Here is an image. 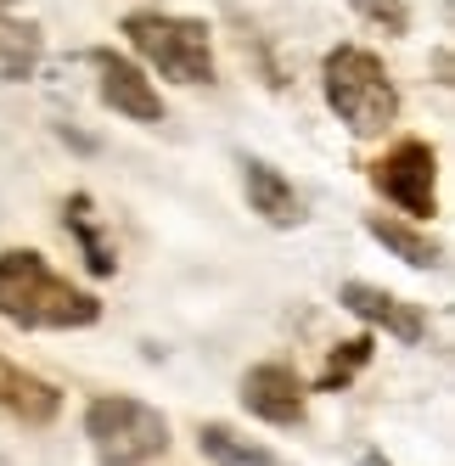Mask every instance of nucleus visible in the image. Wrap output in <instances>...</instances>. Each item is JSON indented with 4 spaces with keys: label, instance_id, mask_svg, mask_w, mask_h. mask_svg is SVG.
Here are the masks:
<instances>
[{
    "label": "nucleus",
    "instance_id": "obj_6",
    "mask_svg": "<svg viewBox=\"0 0 455 466\" xmlns=\"http://www.w3.org/2000/svg\"><path fill=\"white\" fill-rule=\"evenodd\" d=\"M90 62H96V74H102V85H96V90H102V102L113 113L136 118V124H164V96L152 90V79L129 56H118V51H90Z\"/></svg>",
    "mask_w": 455,
    "mask_h": 466
},
{
    "label": "nucleus",
    "instance_id": "obj_16",
    "mask_svg": "<svg viewBox=\"0 0 455 466\" xmlns=\"http://www.w3.org/2000/svg\"><path fill=\"white\" fill-rule=\"evenodd\" d=\"M354 12H360L366 23H377L382 35H405V28H410V6H405V0H354Z\"/></svg>",
    "mask_w": 455,
    "mask_h": 466
},
{
    "label": "nucleus",
    "instance_id": "obj_10",
    "mask_svg": "<svg viewBox=\"0 0 455 466\" xmlns=\"http://www.w3.org/2000/svg\"><path fill=\"white\" fill-rule=\"evenodd\" d=\"M56 410H62V393L46 377L23 371L17 360L0 354V416H12L23 427H46V421H56Z\"/></svg>",
    "mask_w": 455,
    "mask_h": 466
},
{
    "label": "nucleus",
    "instance_id": "obj_5",
    "mask_svg": "<svg viewBox=\"0 0 455 466\" xmlns=\"http://www.w3.org/2000/svg\"><path fill=\"white\" fill-rule=\"evenodd\" d=\"M371 180H377V191H382L399 214H410V219L439 214V157H433L428 141H399V147L371 169Z\"/></svg>",
    "mask_w": 455,
    "mask_h": 466
},
{
    "label": "nucleus",
    "instance_id": "obj_1",
    "mask_svg": "<svg viewBox=\"0 0 455 466\" xmlns=\"http://www.w3.org/2000/svg\"><path fill=\"white\" fill-rule=\"evenodd\" d=\"M0 320L28 326V331H79L102 320V298L56 276L46 253L12 248L0 253Z\"/></svg>",
    "mask_w": 455,
    "mask_h": 466
},
{
    "label": "nucleus",
    "instance_id": "obj_3",
    "mask_svg": "<svg viewBox=\"0 0 455 466\" xmlns=\"http://www.w3.org/2000/svg\"><path fill=\"white\" fill-rule=\"evenodd\" d=\"M124 35L147 56V68H157L175 85H214V40L208 23L197 17H169V12H129Z\"/></svg>",
    "mask_w": 455,
    "mask_h": 466
},
{
    "label": "nucleus",
    "instance_id": "obj_7",
    "mask_svg": "<svg viewBox=\"0 0 455 466\" xmlns=\"http://www.w3.org/2000/svg\"><path fill=\"white\" fill-rule=\"evenodd\" d=\"M242 405L270 427H298L304 421V377L292 371V365L265 360L242 377Z\"/></svg>",
    "mask_w": 455,
    "mask_h": 466
},
{
    "label": "nucleus",
    "instance_id": "obj_8",
    "mask_svg": "<svg viewBox=\"0 0 455 466\" xmlns=\"http://www.w3.org/2000/svg\"><path fill=\"white\" fill-rule=\"evenodd\" d=\"M338 304L349 315H360L366 326H382L394 343H421V338H428V315H421L416 304H405V298L371 287V281H343L338 287Z\"/></svg>",
    "mask_w": 455,
    "mask_h": 466
},
{
    "label": "nucleus",
    "instance_id": "obj_17",
    "mask_svg": "<svg viewBox=\"0 0 455 466\" xmlns=\"http://www.w3.org/2000/svg\"><path fill=\"white\" fill-rule=\"evenodd\" d=\"M360 466H394V461H388V455H377V450H371V455H360Z\"/></svg>",
    "mask_w": 455,
    "mask_h": 466
},
{
    "label": "nucleus",
    "instance_id": "obj_9",
    "mask_svg": "<svg viewBox=\"0 0 455 466\" xmlns=\"http://www.w3.org/2000/svg\"><path fill=\"white\" fill-rule=\"evenodd\" d=\"M242 191H248V208L265 219V225H276V230L304 225V197L292 191V180L276 169V163L242 157Z\"/></svg>",
    "mask_w": 455,
    "mask_h": 466
},
{
    "label": "nucleus",
    "instance_id": "obj_4",
    "mask_svg": "<svg viewBox=\"0 0 455 466\" xmlns=\"http://www.w3.org/2000/svg\"><path fill=\"white\" fill-rule=\"evenodd\" d=\"M85 439L102 466H147L169 450V421L129 393H107V399H90Z\"/></svg>",
    "mask_w": 455,
    "mask_h": 466
},
{
    "label": "nucleus",
    "instance_id": "obj_2",
    "mask_svg": "<svg viewBox=\"0 0 455 466\" xmlns=\"http://www.w3.org/2000/svg\"><path fill=\"white\" fill-rule=\"evenodd\" d=\"M327 107L338 113V124L349 136H382L399 118V90L388 79L382 56H371L366 46H338L327 56Z\"/></svg>",
    "mask_w": 455,
    "mask_h": 466
},
{
    "label": "nucleus",
    "instance_id": "obj_11",
    "mask_svg": "<svg viewBox=\"0 0 455 466\" xmlns=\"http://www.w3.org/2000/svg\"><path fill=\"white\" fill-rule=\"evenodd\" d=\"M46 56V35L40 23H23V17H6L0 12V85H17L40 68Z\"/></svg>",
    "mask_w": 455,
    "mask_h": 466
},
{
    "label": "nucleus",
    "instance_id": "obj_12",
    "mask_svg": "<svg viewBox=\"0 0 455 466\" xmlns=\"http://www.w3.org/2000/svg\"><path fill=\"white\" fill-rule=\"evenodd\" d=\"M366 230L394 253L399 264H410V270H444V248L439 242H428L421 230H410V225H399V219H388V214H371L366 219Z\"/></svg>",
    "mask_w": 455,
    "mask_h": 466
},
{
    "label": "nucleus",
    "instance_id": "obj_14",
    "mask_svg": "<svg viewBox=\"0 0 455 466\" xmlns=\"http://www.w3.org/2000/svg\"><path fill=\"white\" fill-rule=\"evenodd\" d=\"M197 450H203L214 466H276V461H270V450L248 444L242 432H231L225 421H208V427H197Z\"/></svg>",
    "mask_w": 455,
    "mask_h": 466
},
{
    "label": "nucleus",
    "instance_id": "obj_15",
    "mask_svg": "<svg viewBox=\"0 0 455 466\" xmlns=\"http://www.w3.org/2000/svg\"><path fill=\"white\" fill-rule=\"evenodd\" d=\"M371 360V338H354V343H338V354H332V365H327V377H320V388H343L354 371H360V365Z\"/></svg>",
    "mask_w": 455,
    "mask_h": 466
},
{
    "label": "nucleus",
    "instance_id": "obj_19",
    "mask_svg": "<svg viewBox=\"0 0 455 466\" xmlns=\"http://www.w3.org/2000/svg\"><path fill=\"white\" fill-rule=\"evenodd\" d=\"M0 466H12V461H6V455H0Z\"/></svg>",
    "mask_w": 455,
    "mask_h": 466
},
{
    "label": "nucleus",
    "instance_id": "obj_18",
    "mask_svg": "<svg viewBox=\"0 0 455 466\" xmlns=\"http://www.w3.org/2000/svg\"><path fill=\"white\" fill-rule=\"evenodd\" d=\"M6 6H12V0H0V12H6Z\"/></svg>",
    "mask_w": 455,
    "mask_h": 466
},
{
    "label": "nucleus",
    "instance_id": "obj_13",
    "mask_svg": "<svg viewBox=\"0 0 455 466\" xmlns=\"http://www.w3.org/2000/svg\"><path fill=\"white\" fill-rule=\"evenodd\" d=\"M62 225L74 230V242L85 248V264L96 276H113L118 270V258H113V248H107V237H102V225H96V203L85 191H74L68 203H62Z\"/></svg>",
    "mask_w": 455,
    "mask_h": 466
}]
</instances>
